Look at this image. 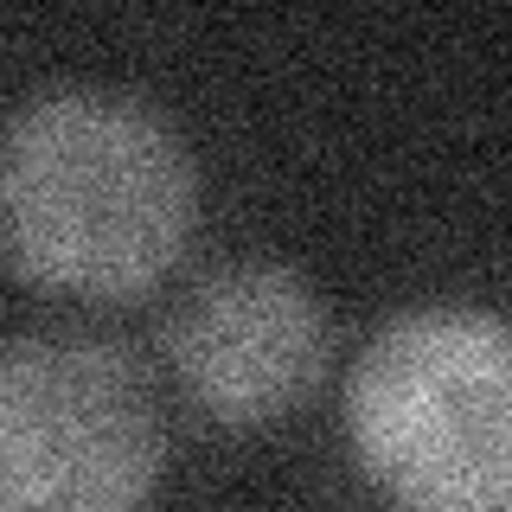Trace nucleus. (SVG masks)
<instances>
[{
  "label": "nucleus",
  "instance_id": "nucleus-1",
  "mask_svg": "<svg viewBox=\"0 0 512 512\" xmlns=\"http://www.w3.org/2000/svg\"><path fill=\"white\" fill-rule=\"evenodd\" d=\"M186 141L116 90H45L0 122V256L64 295H135L186 250Z\"/></svg>",
  "mask_w": 512,
  "mask_h": 512
},
{
  "label": "nucleus",
  "instance_id": "nucleus-2",
  "mask_svg": "<svg viewBox=\"0 0 512 512\" xmlns=\"http://www.w3.org/2000/svg\"><path fill=\"white\" fill-rule=\"evenodd\" d=\"M506 365V327L480 308H416L378 327L346 384L359 468L410 512H506Z\"/></svg>",
  "mask_w": 512,
  "mask_h": 512
},
{
  "label": "nucleus",
  "instance_id": "nucleus-3",
  "mask_svg": "<svg viewBox=\"0 0 512 512\" xmlns=\"http://www.w3.org/2000/svg\"><path fill=\"white\" fill-rule=\"evenodd\" d=\"M160 416L122 346L32 333L0 346V512H141Z\"/></svg>",
  "mask_w": 512,
  "mask_h": 512
},
{
  "label": "nucleus",
  "instance_id": "nucleus-4",
  "mask_svg": "<svg viewBox=\"0 0 512 512\" xmlns=\"http://www.w3.org/2000/svg\"><path fill=\"white\" fill-rule=\"evenodd\" d=\"M327 308L282 263H224L167 320V365L218 423H276L327 372Z\"/></svg>",
  "mask_w": 512,
  "mask_h": 512
}]
</instances>
